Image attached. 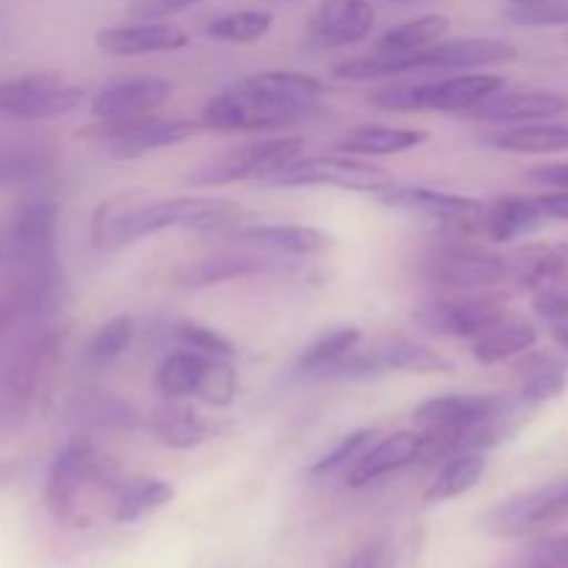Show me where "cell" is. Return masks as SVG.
I'll return each instance as SVG.
<instances>
[{
  "label": "cell",
  "instance_id": "6da1fadb",
  "mask_svg": "<svg viewBox=\"0 0 568 568\" xmlns=\"http://www.w3.org/2000/svg\"><path fill=\"white\" fill-rule=\"evenodd\" d=\"M0 275H64L59 264V203L33 192L0 227Z\"/></svg>",
  "mask_w": 568,
  "mask_h": 568
},
{
  "label": "cell",
  "instance_id": "7a4b0ae2",
  "mask_svg": "<svg viewBox=\"0 0 568 568\" xmlns=\"http://www.w3.org/2000/svg\"><path fill=\"white\" fill-rule=\"evenodd\" d=\"M64 347V331L42 327L28 333L0 361V416L22 419L48 388Z\"/></svg>",
  "mask_w": 568,
  "mask_h": 568
},
{
  "label": "cell",
  "instance_id": "3957f363",
  "mask_svg": "<svg viewBox=\"0 0 568 568\" xmlns=\"http://www.w3.org/2000/svg\"><path fill=\"white\" fill-rule=\"evenodd\" d=\"M505 89V78L488 72H455L442 81L388 83L369 94V103L383 111H442L469 114L483 100Z\"/></svg>",
  "mask_w": 568,
  "mask_h": 568
},
{
  "label": "cell",
  "instance_id": "277c9868",
  "mask_svg": "<svg viewBox=\"0 0 568 568\" xmlns=\"http://www.w3.org/2000/svg\"><path fill=\"white\" fill-rule=\"evenodd\" d=\"M87 483H100L105 488H120L122 471L116 460L105 458L89 438L75 436L55 453L44 483V503L59 521H67L78 508Z\"/></svg>",
  "mask_w": 568,
  "mask_h": 568
},
{
  "label": "cell",
  "instance_id": "5b68a950",
  "mask_svg": "<svg viewBox=\"0 0 568 568\" xmlns=\"http://www.w3.org/2000/svg\"><path fill=\"white\" fill-rule=\"evenodd\" d=\"M250 216L244 205L222 197H148L133 220V242L170 227H186L203 236H211L225 227L242 225Z\"/></svg>",
  "mask_w": 568,
  "mask_h": 568
},
{
  "label": "cell",
  "instance_id": "8992f818",
  "mask_svg": "<svg viewBox=\"0 0 568 568\" xmlns=\"http://www.w3.org/2000/svg\"><path fill=\"white\" fill-rule=\"evenodd\" d=\"M305 150L303 136H275V139H261V142L244 144V148H233L227 153L216 155V159L205 161L186 183L192 186H231V183L242 181H270L275 172L283 166L292 164L300 159Z\"/></svg>",
  "mask_w": 568,
  "mask_h": 568
},
{
  "label": "cell",
  "instance_id": "52a82bcc",
  "mask_svg": "<svg viewBox=\"0 0 568 568\" xmlns=\"http://www.w3.org/2000/svg\"><path fill=\"white\" fill-rule=\"evenodd\" d=\"M87 92L59 72H31L0 81V116L17 122H44L72 114Z\"/></svg>",
  "mask_w": 568,
  "mask_h": 568
},
{
  "label": "cell",
  "instance_id": "ba28073f",
  "mask_svg": "<svg viewBox=\"0 0 568 568\" xmlns=\"http://www.w3.org/2000/svg\"><path fill=\"white\" fill-rule=\"evenodd\" d=\"M270 186L283 189H311V186H336L347 192L381 194L388 186H394L392 172L383 166L369 164L355 155H311V159H294L292 164L283 166L281 172L270 178Z\"/></svg>",
  "mask_w": 568,
  "mask_h": 568
},
{
  "label": "cell",
  "instance_id": "9c48e42d",
  "mask_svg": "<svg viewBox=\"0 0 568 568\" xmlns=\"http://www.w3.org/2000/svg\"><path fill=\"white\" fill-rule=\"evenodd\" d=\"M568 521V477L516 494L483 516V530L497 538H525Z\"/></svg>",
  "mask_w": 568,
  "mask_h": 568
},
{
  "label": "cell",
  "instance_id": "30bf717a",
  "mask_svg": "<svg viewBox=\"0 0 568 568\" xmlns=\"http://www.w3.org/2000/svg\"><path fill=\"white\" fill-rule=\"evenodd\" d=\"M203 131L200 122L192 120H161V116H128V120H100L98 125H87L78 136L98 139L109 148L111 159H139L153 150L181 144Z\"/></svg>",
  "mask_w": 568,
  "mask_h": 568
},
{
  "label": "cell",
  "instance_id": "8fae6325",
  "mask_svg": "<svg viewBox=\"0 0 568 568\" xmlns=\"http://www.w3.org/2000/svg\"><path fill=\"white\" fill-rule=\"evenodd\" d=\"M422 275L430 286L449 288V292H477L508 281V258L464 244H438L422 261Z\"/></svg>",
  "mask_w": 568,
  "mask_h": 568
},
{
  "label": "cell",
  "instance_id": "7c38bea8",
  "mask_svg": "<svg viewBox=\"0 0 568 568\" xmlns=\"http://www.w3.org/2000/svg\"><path fill=\"white\" fill-rule=\"evenodd\" d=\"M505 320V305L494 297L433 300L414 311V322L422 331L444 338H480Z\"/></svg>",
  "mask_w": 568,
  "mask_h": 568
},
{
  "label": "cell",
  "instance_id": "4fadbf2b",
  "mask_svg": "<svg viewBox=\"0 0 568 568\" xmlns=\"http://www.w3.org/2000/svg\"><path fill=\"white\" fill-rule=\"evenodd\" d=\"M211 236L277 255H316L333 247L331 233L311 225H292V222H250V225L242 222V225L225 227Z\"/></svg>",
  "mask_w": 568,
  "mask_h": 568
},
{
  "label": "cell",
  "instance_id": "5bb4252c",
  "mask_svg": "<svg viewBox=\"0 0 568 568\" xmlns=\"http://www.w3.org/2000/svg\"><path fill=\"white\" fill-rule=\"evenodd\" d=\"M377 200L388 209L414 211V214H425L436 222H449V225L460 227L480 225L483 209H486L480 200L469 197V194H455L430 186H397V183L377 194Z\"/></svg>",
  "mask_w": 568,
  "mask_h": 568
},
{
  "label": "cell",
  "instance_id": "9a60e30c",
  "mask_svg": "<svg viewBox=\"0 0 568 568\" xmlns=\"http://www.w3.org/2000/svg\"><path fill=\"white\" fill-rule=\"evenodd\" d=\"M239 87H242L244 92L253 94V98L283 109L297 122L305 120V116H311L314 111H320V100L325 98L327 92V83H322L320 78L305 75V72H288V70L255 72V75L244 78Z\"/></svg>",
  "mask_w": 568,
  "mask_h": 568
},
{
  "label": "cell",
  "instance_id": "2e32d148",
  "mask_svg": "<svg viewBox=\"0 0 568 568\" xmlns=\"http://www.w3.org/2000/svg\"><path fill=\"white\" fill-rule=\"evenodd\" d=\"M175 83L161 75H128L111 81L92 98V114L98 120H128L148 116L166 103Z\"/></svg>",
  "mask_w": 568,
  "mask_h": 568
},
{
  "label": "cell",
  "instance_id": "e0dca14e",
  "mask_svg": "<svg viewBox=\"0 0 568 568\" xmlns=\"http://www.w3.org/2000/svg\"><path fill=\"white\" fill-rule=\"evenodd\" d=\"M427 433L422 430H399L386 436L383 442L372 444L358 460L347 469L349 488H366L394 471L414 466L416 460H425Z\"/></svg>",
  "mask_w": 568,
  "mask_h": 568
},
{
  "label": "cell",
  "instance_id": "ac0fdd59",
  "mask_svg": "<svg viewBox=\"0 0 568 568\" xmlns=\"http://www.w3.org/2000/svg\"><path fill=\"white\" fill-rule=\"evenodd\" d=\"M375 28V6L369 0H322L311 14L308 33L322 48H347L366 39Z\"/></svg>",
  "mask_w": 568,
  "mask_h": 568
},
{
  "label": "cell",
  "instance_id": "d6986e66",
  "mask_svg": "<svg viewBox=\"0 0 568 568\" xmlns=\"http://www.w3.org/2000/svg\"><path fill=\"white\" fill-rule=\"evenodd\" d=\"M98 48L109 55H150L183 50L192 39L183 28L164 20H139L128 26H111L94 37Z\"/></svg>",
  "mask_w": 568,
  "mask_h": 568
},
{
  "label": "cell",
  "instance_id": "ffe728a7",
  "mask_svg": "<svg viewBox=\"0 0 568 568\" xmlns=\"http://www.w3.org/2000/svg\"><path fill=\"white\" fill-rule=\"evenodd\" d=\"M568 109V98L558 92H497L469 111L475 120L497 125H525V122L555 120Z\"/></svg>",
  "mask_w": 568,
  "mask_h": 568
},
{
  "label": "cell",
  "instance_id": "44dd1931",
  "mask_svg": "<svg viewBox=\"0 0 568 568\" xmlns=\"http://www.w3.org/2000/svg\"><path fill=\"white\" fill-rule=\"evenodd\" d=\"M148 192H116L111 197L100 200L98 209L92 211V222H89V239L98 253H116L133 244V220H136L139 209L148 200Z\"/></svg>",
  "mask_w": 568,
  "mask_h": 568
},
{
  "label": "cell",
  "instance_id": "7402d4cb",
  "mask_svg": "<svg viewBox=\"0 0 568 568\" xmlns=\"http://www.w3.org/2000/svg\"><path fill=\"white\" fill-rule=\"evenodd\" d=\"M430 133L425 128H392V125H364L355 131L344 133L342 139L333 142V153L355 155H397L405 150H414L425 144Z\"/></svg>",
  "mask_w": 568,
  "mask_h": 568
},
{
  "label": "cell",
  "instance_id": "603a6c76",
  "mask_svg": "<svg viewBox=\"0 0 568 568\" xmlns=\"http://www.w3.org/2000/svg\"><path fill=\"white\" fill-rule=\"evenodd\" d=\"M508 277H514L521 288H530L532 294L568 283V250L549 244L519 250L514 258H508Z\"/></svg>",
  "mask_w": 568,
  "mask_h": 568
},
{
  "label": "cell",
  "instance_id": "cb8c5ba5",
  "mask_svg": "<svg viewBox=\"0 0 568 568\" xmlns=\"http://www.w3.org/2000/svg\"><path fill=\"white\" fill-rule=\"evenodd\" d=\"M544 211L538 200L530 197H499L488 209H483L480 227L491 242H514V239L530 236L544 222Z\"/></svg>",
  "mask_w": 568,
  "mask_h": 568
},
{
  "label": "cell",
  "instance_id": "d4e9b609",
  "mask_svg": "<svg viewBox=\"0 0 568 568\" xmlns=\"http://www.w3.org/2000/svg\"><path fill=\"white\" fill-rule=\"evenodd\" d=\"M486 142L497 150H508V153H564L568 150V125H558V122L549 120L508 125L488 133Z\"/></svg>",
  "mask_w": 568,
  "mask_h": 568
},
{
  "label": "cell",
  "instance_id": "484cf974",
  "mask_svg": "<svg viewBox=\"0 0 568 568\" xmlns=\"http://www.w3.org/2000/svg\"><path fill=\"white\" fill-rule=\"evenodd\" d=\"M488 469L486 453H455L449 458L442 460V469L433 477V483L425 491L427 505H442L449 499L464 497L466 491L477 486L483 480Z\"/></svg>",
  "mask_w": 568,
  "mask_h": 568
},
{
  "label": "cell",
  "instance_id": "4316f807",
  "mask_svg": "<svg viewBox=\"0 0 568 568\" xmlns=\"http://www.w3.org/2000/svg\"><path fill=\"white\" fill-rule=\"evenodd\" d=\"M270 270V261L261 255H216V258H203L186 264L175 272V286L203 288L214 283L233 281V277H250Z\"/></svg>",
  "mask_w": 568,
  "mask_h": 568
},
{
  "label": "cell",
  "instance_id": "83f0119b",
  "mask_svg": "<svg viewBox=\"0 0 568 568\" xmlns=\"http://www.w3.org/2000/svg\"><path fill=\"white\" fill-rule=\"evenodd\" d=\"M170 499H175V488H172V483L161 480V477L122 480L120 488H116L114 519L120 521V525H133V521L144 519V516L164 508Z\"/></svg>",
  "mask_w": 568,
  "mask_h": 568
},
{
  "label": "cell",
  "instance_id": "f1b7e54d",
  "mask_svg": "<svg viewBox=\"0 0 568 568\" xmlns=\"http://www.w3.org/2000/svg\"><path fill=\"white\" fill-rule=\"evenodd\" d=\"M447 33H449V17L444 14L414 17V20L399 22V26L383 31L381 39L375 42V53L408 55V53H416V50H425L430 48V44L442 42Z\"/></svg>",
  "mask_w": 568,
  "mask_h": 568
},
{
  "label": "cell",
  "instance_id": "f546056e",
  "mask_svg": "<svg viewBox=\"0 0 568 568\" xmlns=\"http://www.w3.org/2000/svg\"><path fill=\"white\" fill-rule=\"evenodd\" d=\"M536 342H538V331L530 325V322L503 320L499 325H494L491 331L483 333L480 338H475V349H471V353H475V358L480 361V364L494 366L527 353Z\"/></svg>",
  "mask_w": 568,
  "mask_h": 568
},
{
  "label": "cell",
  "instance_id": "4dcf8cb0",
  "mask_svg": "<svg viewBox=\"0 0 568 568\" xmlns=\"http://www.w3.org/2000/svg\"><path fill=\"white\" fill-rule=\"evenodd\" d=\"M153 433L164 447L194 449L203 442H209L214 427H211V422L205 416L194 414L192 408L172 405V408H161L153 416Z\"/></svg>",
  "mask_w": 568,
  "mask_h": 568
},
{
  "label": "cell",
  "instance_id": "1f68e13d",
  "mask_svg": "<svg viewBox=\"0 0 568 568\" xmlns=\"http://www.w3.org/2000/svg\"><path fill=\"white\" fill-rule=\"evenodd\" d=\"M211 358L200 353H175L170 358L161 361L159 372H155V386L161 394L172 399L183 397H200V388L205 383V372H209Z\"/></svg>",
  "mask_w": 568,
  "mask_h": 568
},
{
  "label": "cell",
  "instance_id": "d6a6232c",
  "mask_svg": "<svg viewBox=\"0 0 568 568\" xmlns=\"http://www.w3.org/2000/svg\"><path fill=\"white\" fill-rule=\"evenodd\" d=\"M361 338L364 336H361L358 327H336L331 333H322L316 342H311L300 353L297 372H303V375H325L333 364H338L344 355L358 347Z\"/></svg>",
  "mask_w": 568,
  "mask_h": 568
},
{
  "label": "cell",
  "instance_id": "836d02e7",
  "mask_svg": "<svg viewBox=\"0 0 568 568\" xmlns=\"http://www.w3.org/2000/svg\"><path fill=\"white\" fill-rule=\"evenodd\" d=\"M272 28V14L261 9H242V11H227V14L214 17V20L205 26V33L211 39H220V42L231 44H247L255 39L266 37Z\"/></svg>",
  "mask_w": 568,
  "mask_h": 568
},
{
  "label": "cell",
  "instance_id": "e575fe53",
  "mask_svg": "<svg viewBox=\"0 0 568 568\" xmlns=\"http://www.w3.org/2000/svg\"><path fill=\"white\" fill-rule=\"evenodd\" d=\"M568 386L566 366L552 358H536L527 364L525 381L519 388V403L521 405H541L549 399L560 397Z\"/></svg>",
  "mask_w": 568,
  "mask_h": 568
},
{
  "label": "cell",
  "instance_id": "d590c367",
  "mask_svg": "<svg viewBox=\"0 0 568 568\" xmlns=\"http://www.w3.org/2000/svg\"><path fill=\"white\" fill-rule=\"evenodd\" d=\"M133 338H136V322H133V316H114L105 325H100L92 342H89V361H94V364L116 361L125 349H131Z\"/></svg>",
  "mask_w": 568,
  "mask_h": 568
},
{
  "label": "cell",
  "instance_id": "8d00e7d4",
  "mask_svg": "<svg viewBox=\"0 0 568 568\" xmlns=\"http://www.w3.org/2000/svg\"><path fill=\"white\" fill-rule=\"evenodd\" d=\"M53 166L44 150L39 148H3L0 150V186L28 183L42 178Z\"/></svg>",
  "mask_w": 568,
  "mask_h": 568
},
{
  "label": "cell",
  "instance_id": "74e56055",
  "mask_svg": "<svg viewBox=\"0 0 568 568\" xmlns=\"http://www.w3.org/2000/svg\"><path fill=\"white\" fill-rule=\"evenodd\" d=\"M381 436L377 427H361V430H353L349 436H344L331 453L322 455L314 466H311V475L322 477V475H336V471L349 469L366 449L375 444V438Z\"/></svg>",
  "mask_w": 568,
  "mask_h": 568
},
{
  "label": "cell",
  "instance_id": "f35d334b",
  "mask_svg": "<svg viewBox=\"0 0 568 568\" xmlns=\"http://www.w3.org/2000/svg\"><path fill=\"white\" fill-rule=\"evenodd\" d=\"M175 336L181 338V344H186L192 353L209 355V358H225L231 361L236 355V344L227 336H222L214 327L203 325V322L183 320L175 325Z\"/></svg>",
  "mask_w": 568,
  "mask_h": 568
},
{
  "label": "cell",
  "instance_id": "ab89813d",
  "mask_svg": "<svg viewBox=\"0 0 568 568\" xmlns=\"http://www.w3.org/2000/svg\"><path fill=\"white\" fill-rule=\"evenodd\" d=\"M508 20L525 28L568 26V0H549L538 6H510Z\"/></svg>",
  "mask_w": 568,
  "mask_h": 568
},
{
  "label": "cell",
  "instance_id": "60d3db41",
  "mask_svg": "<svg viewBox=\"0 0 568 568\" xmlns=\"http://www.w3.org/2000/svg\"><path fill=\"white\" fill-rule=\"evenodd\" d=\"M203 0H131V14L139 20H166L172 14H181V11L194 9Z\"/></svg>",
  "mask_w": 568,
  "mask_h": 568
},
{
  "label": "cell",
  "instance_id": "b9f144b4",
  "mask_svg": "<svg viewBox=\"0 0 568 568\" xmlns=\"http://www.w3.org/2000/svg\"><path fill=\"white\" fill-rule=\"evenodd\" d=\"M344 568H394L392 544L383 541V538L366 541L364 547H358L353 555H349V560L344 564Z\"/></svg>",
  "mask_w": 568,
  "mask_h": 568
},
{
  "label": "cell",
  "instance_id": "7bdbcfd3",
  "mask_svg": "<svg viewBox=\"0 0 568 568\" xmlns=\"http://www.w3.org/2000/svg\"><path fill=\"white\" fill-rule=\"evenodd\" d=\"M530 181L544 183V186H552V189H568V161L564 164H547V166H536L530 170Z\"/></svg>",
  "mask_w": 568,
  "mask_h": 568
},
{
  "label": "cell",
  "instance_id": "ee69618b",
  "mask_svg": "<svg viewBox=\"0 0 568 568\" xmlns=\"http://www.w3.org/2000/svg\"><path fill=\"white\" fill-rule=\"evenodd\" d=\"M536 200H538V205H541L544 214L568 222V189H555V192L541 194V197H536Z\"/></svg>",
  "mask_w": 568,
  "mask_h": 568
},
{
  "label": "cell",
  "instance_id": "f6af8a7d",
  "mask_svg": "<svg viewBox=\"0 0 568 568\" xmlns=\"http://www.w3.org/2000/svg\"><path fill=\"white\" fill-rule=\"evenodd\" d=\"M549 333H552L555 342H558L560 347H564L568 353V314L560 316V320L549 322Z\"/></svg>",
  "mask_w": 568,
  "mask_h": 568
},
{
  "label": "cell",
  "instance_id": "bcb514c9",
  "mask_svg": "<svg viewBox=\"0 0 568 568\" xmlns=\"http://www.w3.org/2000/svg\"><path fill=\"white\" fill-rule=\"evenodd\" d=\"M555 547H558V555L566 560V566H568V536L555 538Z\"/></svg>",
  "mask_w": 568,
  "mask_h": 568
},
{
  "label": "cell",
  "instance_id": "7dc6e473",
  "mask_svg": "<svg viewBox=\"0 0 568 568\" xmlns=\"http://www.w3.org/2000/svg\"><path fill=\"white\" fill-rule=\"evenodd\" d=\"M510 6H538V3H549V0H508Z\"/></svg>",
  "mask_w": 568,
  "mask_h": 568
},
{
  "label": "cell",
  "instance_id": "c3c4849f",
  "mask_svg": "<svg viewBox=\"0 0 568 568\" xmlns=\"http://www.w3.org/2000/svg\"><path fill=\"white\" fill-rule=\"evenodd\" d=\"M394 3H416V0H394Z\"/></svg>",
  "mask_w": 568,
  "mask_h": 568
}]
</instances>
